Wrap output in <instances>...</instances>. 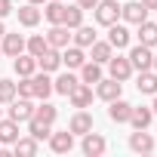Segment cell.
I'll return each instance as SVG.
<instances>
[{"label": "cell", "instance_id": "obj_1", "mask_svg": "<svg viewBox=\"0 0 157 157\" xmlns=\"http://www.w3.org/2000/svg\"><path fill=\"white\" fill-rule=\"evenodd\" d=\"M93 16H96V22L102 28H108V25L120 22V3H117V0H99L96 10H93Z\"/></svg>", "mask_w": 157, "mask_h": 157}, {"label": "cell", "instance_id": "obj_2", "mask_svg": "<svg viewBox=\"0 0 157 157\" xmlns=\"http://www.w3.org/2000/svg\"><path fill=\"white\" fill-rule=\"evenodd\" d=\"M80 151H83L86 157H102V154L108 151V139H105L102 132L90 129L86 136H80Z\"/></svg>", "mask_w": 157, "mask_h": 157}, {"label": "cell", "instance_id": "obj_3", "mask_svg": "<svg viewBox=\"0 0 157 157\" xmlns=\"http://www.w3.org/2000/svg\"><path fill=\"white\" fill-rule=\"evenodd\" d=\"M34 108H37V105H34V99L16 96V99L10 102V108H6V111H10V117H13L16 123H28V120L34 117Z\"/></svg>", "mask_w": 157, "mask_h": 157}, {"label": "cell", "instance_id": "obj_4", "mask_svg": "<svg viewBox=\"0 0 157 157\" xmlns=\"http://www.w3.org/2000/svg\"><path fill=\"white\" fill-rule=\"evenodd\" d=\"M126 59H129L132 71H148V68H151V62H154V49H151V46H145V43H139V46H132V49L126 52Z\"/></svg>", "mask_w": 157, "mask_h": 157}, {"label": "cell", "instance_id": "obj_5", "mask_svg": "<svg viewBox=\"0 0 157 157\" xmlns=\"http://www.w3.org/2000/svg\"><path fill=\"white\" fill-rule=\"evenodd\" d=\"M120 96H123V83L114 80V77H102V80L96 83V99H102V102H114V99H120Z\"/></svg>", "mask_w": 157, "mask_h": 157}, {"label": "cell", "instance_id": "obj_6", "mask_svg": "<svg viewBox=\"0 0 157 157\" xmlns=\"http://www.w3.org/2000/svg\"><path fill=\"white\" fill-rule=\"evenodd\" d=\"M68 129H71L74 136H86L90 129H96V120H93V114H90L86 108H77L74 117L68 120Z\"/></svg>", "mask_w": 157, "mask_h": 157}, {"label": "cell", "instance_id": "obj_7", "mask_svg": "<svg viewBox=\"0 0 157 157\" xmlns=\"http://www.w3.org/2000/svg\"><path fill=\"white\" fill-rule=\"evenodd\" d=\"M108 77H114V80L126 83L129 77H132V65H129V59H126V56H111V59H108Z\"/></svg>", "mask_w": 157, "mask_h": 157}, {"label": "cell", "instance_id": "obj_8", "mask_svg": "<svg viewBox=\"0 0 157 157\" xmlns=\"http://www.w3.org/2000/svg\"><path fill=\"white\" fill-rule=\"evenodd\" d=\"M154 148H157V142H154V136H151L148 129L129 132V151H136V154H151Z\"/></svg>", "mask_w": 157, "mask_h": 157}, {"label": "cell", "instance_id": "obj_9", "mask_svg": "<svg viewBox=\"0 0 157 157\" xmlns=\"http://www.w3.org/2000/svg\"><path fill=\"white\" fill-rule=\"evenodd\" d=\"M93 99H96V90H93L90 83H83V80L68 93V102H71L74 108H90V105H93Z\"/></svg>", "mask_w": 157, "mask_h": 157}, {"label": "cell", "instance_id": "obj_10", "mask_svg": "<svg viewBox=\"0 0 157 157\" xmlns=\"http://www.w3.org/2000/svg\"><path fill=\"white\" fill-rule=\"evenodd\" d=\"M74 139H77V136H74L71 129H62V132H49L46 142H49V148H52L56 154H71V151H74Z\"/></svg>", "mask_w": 157, "mask_h": 157}, {"label": "cell", "instance_id": "obj_11", "mask_svg": "<svg viewBox=\"0 0 157 157\" xmlns=\"http://www.w3.org/2000/svg\"><path fill=\"white\" fill-rule=\"evenodd\" d=\"M31 96L34 99H49L52 96V77L46 71H40V74L34 71L31 74Z\"/></svg>", "mask_w": 157, "mask_h": 157}, {"label": "cell", "instance_id": "obj_12", "mask_svg": "<svg viewBox=\"0 0 157 157\" xmlns=\"http://www.w3.org/2000/svg\"><path fill=\"white\" fill-rule=\"evenodd\" d=\"M120 19H123L126 25H139V22L148 19V10L142 6V0H129V3L120 6Z\"/></svg>", "mask_w": 157, "mask_h": 157}, {"label": "cell", "instance_id": "obj_13", "mask_svg": "<svg viewBox=\"0 0 157 157\" xmlns=\"http://www.w3.org/2000/svg\"><path fill=\"white\" fill-rule=\"evenodd\" d=\"M86 62V49L83 46H74V43H68L65 49H62V65L68 68V71H77Z\"/></svg>", "mask_w": 157, "mask_h": 157}, {"label": "cell", "instance_id": "obj_14", "mask_svg": "<svg viewBox=\"0 0 157 157\" xmlns=\"http://www.w3.org/2000/svg\"><path fill=\"white\" fill-rule=\"evenodd\" d=\"M129 40H132V34H129V28H126V25H120V22L108 25V43H111L114 49H126V46H129Z\"/></svg>", "mask_w": 157, "mask_h": 157}, {"label": "cell", "instance_id": "obj_15", "mask_svg": "<svg viewBox=\"0 0 157 157\" xmlns=\"http://www.w3.org/2000/svg\"><path fill=\"white\" fill-rule=\"evenodd\" d=\"M0 49H3V56H10V59H16L19 52H25V37L16 31V34H3V37H0Z\"/></svg>", "mask_w": 157, "mask_h": 157}, {"label": "cell", "instance_id": "obj_16", "mask_svg": "<svg viewBox=\"0 0 157 157\" xmlns=\"http://www.w3.org/2000/svg\"><path fill=\"white\" fill-rule=\"evenodd\" d=\"M37 68H40V71H46V74H56V71L62 68V49L49 46L43 56H37Z\"/></svg>", "mask_w": 157, "mask_h": 157}, {"label": "cell", "instance_id": "obj_17", "mask_svg": "<svg viewBox=\"0 0 157 157\" xmlns=\"http://www.w3.org/2000/svg\"><path fill=\"white\" fill-rule=\"evenodd\" d=\"M129 114H132V105L120 96V99H114V102H108V117L114 120V123H129Z\"/></svg>", "mask_w": 157, "mask_h": 157}, {"label": "cell", "instance_id": "obj_18", "mask_svg": "<svg viewBox=\"0 0 157 157\" xmlns=\"http://www.w3.org/2000/svg\"><path fill=\"white\" fill-rule=\"evenodd\" d=\"M46 43L56 46V49H65V46L71 43V28H68V25H52V28L46 31Z\"/></svg>", "mask_w": 157, "mask_h": 157}, {"label": "cell", "instance_id": "obj_19", "mask_svg": "<svg viewBox=\"0 0 157 157\" xmlns=\"http://www.w3.org/2000/svg\"><path fill=\"white\" fill-rule=\"evenodd\" d=\"M154 123V111L145 108V105H132V114H129V126L132 129H148Z\"/></svg>", "mask_w": 157, "mask_h": 157}, {"label": "cell", "instance_id": "obj_20", "mask_svg": "<svg viewBox=\"0 0 157 157\" xmlns=\"http://www.w3.org/2000/svg\"><path fill=\"white\" fill-rule=\"evenodd\" d=\"M40 151V142L34 139V136H19L16 142H13V154L16 157H34Z\"/></svg>", "mask_w": 157, "mask_h": 157}, {"label": "cell", "instance_id": "obj_21", "mask_svg": "<svg viewBox=\"0 0 157 157\" xmlns=\"http://www.w3.org/2000/svg\"><path fill=\"white\" fill-rule=\"evenodd\" d=\"M77 71H80L77 77H80L83 83H90V86H96V83L102 80V77H105V74H102V65H99V62H93V59H86L80 68H77Z\"/></svg>", "mask_w": 157, "mask_h": 157}, {"label": "cell", "instance_id": "obj_22", "mask_svg": "<svg viewBox=\"0 0 157 157\" xmlns=\"http://www.w3.org/2000/svg\"><path fill=\"white\" fill-rule=\"evenodd\" d=\"M136 90H139L142 96H154V93H157V71H154V68L139 71V77H136Z\"/></svg>", "mask_w": 157, "mask_h": 157}, {"label": "cell", "instance_id": "obj_23", "mask_svg": "<svg viewBox=\"0 0 157 157\" xmlns=\"http://www.w3.org/2000/svg\"><path fill=\"white\" fill-rule=\"evenodd\" d=\"M16 16H19V25H22V28H37L43 13H40L34 3H25V6H19V10H16Z\"/></svg>", "mask_w": 157, "mask_h": 157}, {"label": "cell", "instance_id": "obj_24", "mask_svg": "<svg viewBox=\"0 0 157 157\" xmlns=\"http://www.w3.org/2000/svg\"><path fill=\"white\" fill-rule=\"evenodd\" d=\"M43 19L49 25H62L65 22V0H46L43 3Z\"/></svg>", "mask_w": 157, "mask_h": 157}, {"label": "cell", "instance_id": "obj_25", "mask_svg": "<svg viewBox=\"0 0 157 157\" xmlns=\"http://www.w3.org/2000/svg\"><path fill=\"white\" fill-rule=\"evenodd\" d=\"M13 68H16L19 77H31V74L37 71V59H34L31 52H19V56L13 59Z\"/></svg>", "mask_w": 157, "mask_h": 157}, {"label": "cell", "instance_id": "obj_26", "mask_svg": "<svg viewBox=\"0 0 157 157\" xmlns=\"http://www.w3.org/2000/svg\"><path fill=\"white\" fill-rule=\"evenodd\" d=\"M22 132H19V123L13 120V117H0V145H10L13 148V142L19 139Z\"/></svg>", "mask_w": 157, "mask_h": 157}, {"label": "cell", "instance_id": "obj_27", "mask_svg": "<svg viewBox=\"0 0 157 157\" xmlns=\"http://www.w3.org/2000/svg\"><path fill=\"white\" fill-rule=\"evenodd\" d=\"M96 40H99V37H96V31H93L90 25H77L74 34H71V43H74V46H83V49H90Z\"/></svg>", "mask_w": 157, "mask_h": 157}, {"label": "cell", "instance_id": "obj_28", "mask_svg": "<svg viewBox=\"0 0 157 157\" xmlns=\"http://www.w3.org/2000/svg\"><path fill=\"white\" fill-rule=\"evenodd\" d=\"M77 83H80V77L77 74H71V71H65V74H59L56 80H52V93H59V96H68Z\"/></svg>", "mask_w": 157, "mask_h": 157}, {"label": "cell", "instance_id": "obj_29", "mask_svg": "<svg viewBox=\"0 0 157 157\" xmlns=\"http://www.w3.org/2000/svg\"><path fill=\"white\" fill-rule=\"evenodd\" d=\"M111 56H114V46H111L108 40H96V43L90 46V56H86V59H93V62H99V65H108Z\"/></svg>", "mask_w": 157, "mask_h": 157}, {"label": "cell", "instance_id": "obj_30", "mask_svg": "<svg viewBox=\"0 0 157 157\" xmlns=\"http://www.w3.org/2000/svg\"><path fill=\"white\" fill-rule=\"evenodd\" d=\"M139 43H145V46H151V49H157V22H139Z\"/></svg>", "mask_w": 157, "mask_h": 157}, {"label": "cell", "instance_id": "obj_31", "mask_svg": "<svg viewBox=\"0 0 157 157\" xmlns=\"http://www.w3.org/2000/svg\"><path fill=\"white\" fill-rule=\"evenodd\" d=\"M46 49H49L46 34H31V37H25V52H31L34 59H37V56H43Z\"/></svg>", "mask_w": 157, "mask_h": 157}, {"label": "cell", "instance_id": "obj_32", "mask_svg": "<svg viewBox=\"0 0 157 157\" xmlns=\"http://www.w3.org/2000/svg\"><path fill=\"white\" fill-rule=\"evenodd\" d=\"M34 117H37V120H43V123H56V120H59V108H56L52 102L40 99V105L34 108Z\"/></svg>", "mask_w": 157, "mask_h": 157}, {"label": "cell", "instance_id": "obj_33", "mask_svg": "<svg viewBox=\"0 0 157 157\" xmlns=\"http://www.w3.org/2000/svg\"><path fill=\"white\" fill-rule=\"evenodd\" d=\"M49 132H52V123H43V120H37V117L28 120V136H34L37 142H46Z\"/></svg>", "mask_w": 157, "mask_h": 157}, {"label": "cell", "instance_id": "obj_34", "mask_svg": "<svg viewBox=\"0 0 157 157\" xmlns=\"http://www.w3.org/2000/svg\"><path fill=\"white\" fill-rule=\"evenodd\" d=\"M62 25H68L71 31H74L77 25H83V10L77 6V3H74V6H65V22H62Z\"/></svg>", "mask_w": 157, "mask_h": 157}, {"label": "cell", "instance_id": "obj_35", "mask_svg": "<svg viewBox=\"0 0 157 157\" xmlns=\"http://www.w3.org/2000/svg\"><path fill=\"white\" fill-rule=\"evenodd\" d=\"M16 96H19V90L13 80H0V105H10Z\"/></svg>", "mask_w": 157, "mask_h": 157}, {"label": "cell", "instance_id": "obj_36", "mask_svg": "<svg viewBox=\"0 0 157 157\" xmlns=\"http://www.w3.org/2000/svg\"><path fill=\"white\" fill-rule=\"evenodd\" d=\"M13 10H16V6H13V0H0V19H6Z\"/></svg>", "mask_w": 157, "mask_h": 157}, {"label": "cell", "instance_id": "obj_37", "mask_svg": "<svg viewBox=\"0 0 157 157\" xmlns=\"http://www.w3.org/2000/svg\"><path fill=\"white\" fill-rule=\"evenodd\" d=\"M96 3H99V0H77V6H80L83 13H86V10H96Z\"/></svg>", "mask_w": 157, "mask_h": 157}, {"label": "cell", "instance_id": "obj_38", "mask_svg": "<svg viewBox=\"0 0 157 157\" xmlns=\"http://www.w3.org/2000/svg\"><path fill=\"white\" fill-rule=\"evenodd\" d=\"M142 6H145V10L151 13V10H157V0H142Z\"/></svg>", "mask_w": 157, "mask_h": 157}, {"label": "cell", "instance_id": "obj_39", "mask_svg": "<svg viewBox=\"0 0 157 157\" xmlns=\"http://www.w3.org/2000/svg\"><path fill=\"white\" fill-rule=\"evenodd\" d=\"M151 111H154V117H157V93H154V102H151Z\"/></svg>", "mask_w": 157, "mask_h": 157}, {"label": "cell", "instance_id": "obj_40", "mask_svg": "<svg viewBox=\"0 0 157 157\" xmlns=\"http://www.w3.org/2000/svg\"><path fill=\"white\" fill-rule=\"evenodd\" d=\"M6 34V25H3V19H0V37H3Z\"/></svg>", "mask_w": 157, "mask_h": 157}, {"label": "cell", "instance_id": "obj_41", "mask_svg": "<svg viewBox=\"0 0 157 157\" xmlns=\"http://www.w3.org/2000/svg\"><path fill=\"white\" fill-rule=\"evenodd\" d=\"M28 3H34V6H43V3H46V0H28Z\"/></svg>", "mask_w": 157, "mask_h": 157}, {"label": "cell", "instance_id": "obj_42", "mask_svg": "<svg viewBox=\"0 0 157 157\" xmlns=\"http://www.w3.org/2000/svg\"><path fill=\"white\" fill-rule=\"evenodd\" d=\"M151 68H154V71H157V52H154V62H151Z\"/></svg>", "mask_w": 157, "mask_h": 157}, {"label": "cell", "instance_id": "obj_43", "mask_svg": "<svg viewBox=\"0 0 157 157\" xmlns=\"http://www.w3.org/2000/svg\"><path fill=\"white\" fill-rule=\"evenodd\" d=\"M0 117H3V105H0Z\"/></svg>", "mask_w": 157, "mask_h": 157}, {"label": "cell", "instance_id": "obj_44", "mask_svg": "<svg viewBox=\"0 0 157 157\" xmlns=\"http://www.w3.org/2000/svg\"><path fill=\"white\" fill-rule=\"evenodd\" d=\"M0 56H3V49H0Z\"/></svg>", "mask_w": 157, "mask_h": 157}]
</instances>
